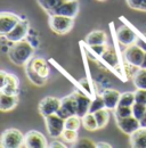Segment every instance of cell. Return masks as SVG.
I'll use <instances>...</instances> for the list:
<instances>
[{
	"label": "cell",
	"instance_id": "cell-27",
	"mask_svg": "<svg viewBox=\"0 0 146 148\" xmlns=\"http://www.w3.org/2000/svg\"><path fill=\"white\" fill-rule=\"evenodd\" d=\"M61 138H62V140H63L64 143H67V144L73 145V144L76 143V140L79 139V138H78V131H76V130L65 129L63 131Z\"/></svg>",
	"mask_w": 146,
	"mask_h": 148
},
{
	"label": "cell",
	"instance_id": "cell-10",
	"mask_svg": "<svg viewBox=\"0 0 146 148\" xmlns=\"http://www.w3.org/2000/svg\"><path fill=\"white\" fill-rule=\"evenodd\" d=\"M22 19L21 16H18L15 13L10 12H1L0 13V34L6 36L9 33Z\"/></svg>",
	"mask_w": 146,
	"mask_h": 148
},
{
	"label": "cell",
	"instance_id": "cell-12",
	"mask_svg": "<svg viewBox=\"0 0 146 148\" xmlns=\"http://www.w3.org/2000/svg\"><path fill=\"white\" fill-rule=\"evenodd\" d=\"M29 30H30V23H29V21L25 18H22L17 23V25L9 33H7L5 37L7 38L9 41H12V42L15 43V42L24 40L25 37L28 36V33H29Z\"/></svg>",
	"mask_w": 146,
	"mask_h": 148
},
{
	"label": "cell",
	"instance_id": "cell-30",
	"mask_svg": "<svg viewBox=\"0 0 146 148\" xmlns=\"http://www.w3.org/2000/svg\"><path fill=\"white\" fill-rule=\"evenodd\" d=\"M103 108H106L105 107V103H104V99L102 96H97L95 97L94 100H91V105H90V113H95V112L99 111V110H103Z\"/></svg>",
	"mask_w": 146,
	"mask_h": 148
},
{
	"label": "cell",
	"instance_id": "cell-16",
	"mask_svg": "<svg viewBox=\"0 0 146 148\" xmlns=\"http://www.w3.org/2000/svg\"><path fill=\"white\" fill-rule=\"evenodd\" d=\"M101 96L104 99L105 107L110 111H114L116 108V106L119 105L121 93L115 89H105L103 92L101 93Z\"/></svg>",
	"mask_w": 146,
	"mask_h": 148
},
{
	"label": "cell",
	"instance_id": "cell-28",
	"mask_svg": "<svg viewBox=\"0 0 146 148\" xmlns=\"http://www.w3.org/2000/svg\"><path fill=\"white\" fill-rule=\"evenodd\" d=\"M135 103H136L135 92L127 91V92L121 93V97H120V100H119V105H121V106H132Z\"/></svg>",
	"mask_w": 146,
	"mask_h": 148
},
{
	"label": "cell",
	"instance_id": "cell-5",
	"mask_svg": "<svg viewBox=\"0 0 146 148\" xmlns=\"http://www.w3.org/2000/svg\"><path fill=\"white\" fill-rule=\"evenodd\" d=\"M45 119V125L47 133L49 134V137L52 138H59L63 133V131L65 130V120L63 117H61L57 113L48 115Z\"/></svg>",
	"mask_w": 146,
	"mask_h": 148
},
{
	"label": "cell",
	"instance_id": "cell-4",
	"mask_svg": "<svg viewBox=\"0 0 146 148\" xmlns=\"http://www.w3.org/2000/svg\"><path fill=\"white\" fill-rule=\"evenodd\" d=\"M48 23H49V27L53 32L57 33V34H66L74 26V18L58 15V14H52V15H49Z\"/></svg>",
	"mask_w": 146,
	"mask_h": 148
},
{
	"label": "cell",
	"instance_id": "cell-11",
	"mask_svg": "<svg viewBox=\"0 0 146 148\" xmlns=\"http://www.w3.org/2000/svg\"><path fill=\"white\" fill-rule=\"evenodd\" d=\"M48 141L46 137L36 131V130H30L29 132L25 133V139H24V147L26 148H46L48 147Z\"/></svg>",
	"mask_w": 146,
	"mask_h": 148
},
{
	"label": "cell",
	"instance_id": "cell-13",
	"mask_svg": "<svg viewBox=\"0 0 146 148\" xmlns=\"http://www.w3.org/2000/svg\"><path fill=\"white\" fill-rule=\"evenodd\" d=\"M118 128L121 130L125 134L130 136L131 133H134L136 130H138L142 125L138 119H136L134 115L129 116L126 119H120V120H115Z\"/></svg>",
	"mask_w": 146,
	"mask_h": 148
},
{
	"label": "cell",
	"instance_id": "cell-21",
	"mask_svg": "<svg viewBox=\"0 0 146 148\" xmlns=\"http://www.w3.org/2000/svg\"><path fill=\"white\" fill-rule=\"evenodd\" d=\"M36 1H38L39 6L43 10H46L49 15L54 14L55 10L64 2V0H36Z\"/></svg>",
	"mask_w": 146,
	"mask_h": 148
},
{
	"label": "cell",
	"instance_id": "cell-18",
	"mask_svg": "<svg viewBox=\"0 0 146 148\" xmlns=\"http://www.w3.org/2000/svg\"><path fill=\"white\" fill-rule=\"evenodd\" d=\"M129 143L132 148H146V127H140L129 136Z\"/></svg>",
	"mask_w": 146,
	"mask_h": 148
},
{
	"label": "cell",
	"instance_id": "cell-38",
	"mask_svg": "<svg viewBox=\"0 0 146 148\" xmlns=\"http://www.w3.org/2000/svg\"><path fill=\"white\" fill-rule=\"evenodd\" d=\"M142 12H146V0L143 1V6H142V9H140Z\"/></svg>",
	"mask_w": 146,
	"mask_h": 148
},
{
	"label": "cell",
	"instance_id": "cell-24",
	"mask_svg": "<svg viewBox=\"0 0 146 148\" xmlns=\"http://www.w3.org/2000/svg\"><path fill=\"white\" fill-rule=\"evenodd\" d=\"M95 117L97 120V124H98V129H103L106 127V124L109 123L110 120V110L107 108H103L99 111L95 112Z\"/></svg>",
	"mask_w": 146,
	"mask_h": 148
},
{
	"label": "cell",
	"instance_id": "cell-14",
	"mask_svg": "<svg viewBox=\"0 0 146 148\" xmlns=\"http://www.w3.org/2000/svg\"><path fill=\"white\" fill-rule=\"evenodd\" d=\"M116 39L122 46L129 47L137 41V36L129 26L122 25L116 30Z\"/></svg>",
	"mask_w": 146,
	"mask_h": 148
},
{
	"label": "cell",
	"instance_id": "cell-2",
	"mask_svg": "<svg viewBox=\"0 0 146 148\" xmlns=\"http://www.w3.org/2000/svg\"><path fill=\"white\" fill-rule=\"evenodd\" d=\"M33 53H34L33 47L31 46V43L28 40L24 39V40L15 42L13 45V47L10 48V50L8 53V56L15 65L23 66V65H26L31 60Z\"/></svg>",
	"mask_w": 146,
	"mask_h": 148
},
{
	"label": "cell",
	"instance_id": "cell-41",
	"mask_svg": "<svg viewBox=\"0 0 146 148\" xmlns=\"http://www.w3.org/2000/svg\"><path fill=\"white\" fill-rule=\"evenodd\" d=\"M98 1H105V0H98Z\"/></svg>",
	"mask_w": 146,
	"mask_h": 148
},
{
	"label": "cell",
	"instance_id": "cell-1",
	"mask_svg": "<svg viewBox=\"0 0 146 148\" xmlns=\"http://www.w3.org/2000/svg\"><path fill=\"white\" fill-rule=\"evenodd\" d=\"M25 73L29 80L36 86H43L50 74V69L46 59L41 57H32L25 65Z\"/></svg>",
	"mask_w": 146,
	"mask_h": 148
},
{
	"label": "cell",
	"instance_id": "cell-6",
	"mask_svg": "<svg viewBox=\"0 0 146 148\" xmlns=\"http://www.w3.org/2000/svg\"><path fill=\"white\" fill-rule=\"evenodd\" d=\"M19 81L15 74L6 73L5 71L0 72V92L18 95Z\"/></svg>",
	"mask_w": 146,
	"mask_h": 148
},
{
	"label": "cell",
	"instance_id": "cell-19",
	"mask_svg": "<svg viewBox=\"0 0 146 148\" xmlns=\"http://www.w3.org/2000/svg\"><path fill=\"white\" fill-rule=\"evenodd\" d=\"M18 104V95L0 92V111L9 112L14 110Z\"/></svg>",
	"mask_w": 146,
	"mask_h": 148
},
{
	"label": "cell",
	"instance_id": "cell-31",
	"mask_svg": "<svg viewBox=\"0 0 146 148\" xmlns=\"http://www.w3.org/2000/svg\"><path fill=\"white\" fill-rule=\"evenodd\" d=\"M145 111H146V106L143 105V104L135 103V104L132 105V115H134L136 119H138V120H140V119L143 117Z\"/></svg>",
	"mask_w": 146,
	"mask_h": 148
},
{
	"label": "cell",
	"instance_id": "cell-22",
	"mask_svg": "<svg viewBox=\"0 0 146 148\" xmlns=\"http://www.w3.org/2000/svg\"><path fill=\"white\" fill-rule=\"evenodd\" d=\"M82 127L87 131H96L98 130V124H97V120L95 117L94 113H87L83 117H82Z\"/></svg>",
	"mask_w": 146,
	"mask_h": 148
},
{
	"label": "cell",
	"instance_id": "cell-17",
	"mask_svg": "<svg viewBox=\"0 0 146 148\" xmlns=\"http://www.w3.org/2000/svg\"><path fill=\"white\" fill-rule=\"evenodd\" d=\"M75 96H76V101H78V111H76V115L83 117L87 113H89L91 105V98L88 97L87 95H85L83 92L76 90L74 91Z\"/></svg>",
	"mask_w": 146,
	"mask_h": 148
},
{
	"label": "cell",
	"instance_id": "cell-15",
	"mask_svg": "<svg viewBox=\"0 0 146 148\" xmlns=\"http://www.w3.org/2000/svg\"><path fill=\"white\" fill-rule=\"evenodd\" d=\"M78 13H79V2H78V0H73V1H64L55 10L54 14H58V15H63V16L75 18Z\"/></svg>",
	"mask_w": 146,
	"mask_h": 148
},
{
	"label": "cell",
	"instance_id": "cell-9",
	"mask_svg": "<svg viewBox=\"0 0 146 148\" xmlns=\"http://www.w3.org/2000/svg\"><path fill=\"white\" fill-rule=\"evenodd\" d=\"M61 107V99L54 96H47L39 103V113L42 117L57 113Z\"/></svg>",
	"mask_w": 146,
	"mask_h": 148
},
{
	"label": "cell",
	"instance_id": "cell-8",
	"mask_svg": "<svg viewBox=\"0 0 146 148\" xmlns=\"http://www.w3.org/2000/svg\"><path fill=\"white\" fill-rule=\"evenodd\" d=\"M145 53L146 51L143 48H140L138 45L134 43L125 49L123 57H125V60L127 63L131 64V65H135L137 67H140L143 64L144 57H145Z\"/></svg>",
	"mask_w": 146,
	"mask_h": 148
},
{
	"label": "cell",
	"instance_id": "cell-25",
	"mask_svg": "<svg viewBox=\"0 0 146 148\" xmlns=\"http://www.w3.org/2000/svg\"><path fill=\"white\" fill-rule=\"evenodd\" d=\"M82 125V117L79 115H71L67 119H65V129L78 130Z\"/></svg>",
	"mask_w": 146,
	"mask_h": 148
},
{
	"label": "cell",
	"instance_id": "cell-3",
	"mask_svg": "<svg viewBox=\"0 0 146 148\" xmlns=\"http://www.w3.org/2000/svg\"><path fill=\"white\" fill-rule=\"evenodd\" d=\"M25 134H23L18 129L10 128L5 130L1 134L0 147L1 148H19L24 147Z\"/></svg>",
	"mask_w": 146,
	"mask_h": 148
},
{
	"label": "cell",
	"instance_id": "cell-33",
	"mask_svg": "<svg viewBox=\"0 0 146 148\" xmlns=\"http://www.w3.org/2000/svg\"><path fill=\"white\" fill-rule=\"evenodd\" d=\"M126 1H127L128 6H129L131 9L140 10V9H142L143 1H144V0H126Z\"/></svg>",
	"mask_w": 146,
	"mask_h": 148
},
{
	"label": "cell",
	"instance_id": "cell-34",
	"mask_svg": "<svg viewBox=\"0 0 146 148\" xmlns=\"http://www.w3.org/2000/svg\"><path fill=\"white\" fill-rule=\"evenodd\" d=\"M90 48L96 53V54H98L99 56H102L106 50H107L106 43H105V45H98V46H91Z\"/></svg>",
	"mask_w": 146,
	"mask_h": 148
},
{
	"label": "cell",
	"instance_id": "cell-20",
	"mask_svg": "<svg viewBox=\"0 0 146 148\" xmlns=\"http://www.w3.org/2000/svg\"><path fill=\"white\" fill-rule=\"evenodd\" d=\"M107 40V36L104 31L101 30H94L89 32L86 37V42L87 45L91 47V46H98V45H105Z\"/></svg>",
	"mask_w": 146,
	"mask_h": 148
},
{
	"label": "cell",
	"instance_id": "cell-32",
	"mask_svg": "<svg viewBox=\"0 0 146 148\" xmlns=\"http://www.w3.org/2000/svg\"><path fill=\"white\" fill-rule=\"evenodd\" d=\"M134 92H135V99H136V103L143 104V105H145L146 106V89L137 88Z\"/></svg>",
	"mask_w": 146,
	"mask_h": 148
},
{
	"label": "cell",
	"instance_id": "cell-35",
	"mask_svg": "<svg viewBox=\"0 0 146 148\" xmlns=\"http://www.w3.org/2000/svg\"><path fill=\"white\" fill-rule=\"evenodd\" d=\"M48 147L50 148H65V144H64V141L62 143V141H58V140H54V141H52L49 145H48Z\"/></svg>",
	"mask_w": 146,
	"mask_h": 148
},
{
	"label": "cell",
	"instance_id": "cell-40",
	"mask_svg": "<svg viewBox=\"0 0 146 148\" xmlns=\"http://www.w3.org/2000/svg\"><path fill=\"white\" fill-rule=\"evenodd\" d=\"M64 1H73V0H64Z\"/></svg>",
	"mask_w": 146,
	"mask_h": 148
},
{
	"label": "cell",
	"instance_id": "cell-37",
	"mask_svg": "<svg viewBox=\"0 0 146 148\" xmlns=\"http://www.w3.org/2000/svg\"><path fill=\"white\" fill-rule=\"evenodd\" d=\"M97 147H112V146L105 143H101V144H97Z\"/></svg>",
	"mask_w": 146,
	"mask_h": 148
},
{
	"label": "cell",
	"instance_id": "cell-29",
	"mask_svg": "<svg viewBox=\"0 0 146 148\" xmlns=\"http://www.w3.org/2000/svg\"><path fill=\"white\" fill-rule=\"evenodd\" d=\"M72 146L75 148H96L97 144L89 138H80L76 140V143L73 144Z\"/></svg>",
	"mask_w": 146,
	"mask_h": 148
},
{
	"label": "cell",
	"instance_id": "cell-23",
	"mask_svg": "<svg viewBox=\"0 0 146 148\" xmlns=\"http://www.w3.org/2000/svg\"><path fill=\"white\" fill-rule=\"evenodd\" d=\"M132 81H134V84L136 88L146 89V69L139 67L137 70V72L134 74Z\"/></svg>",
	"mask_w": 146,
	"mask_h": 148
},
{
	"label": "cell",
	"instance_id": "cell-39",
	"mask_svg": "<svg viewBox=\"0 0 146 148\" xmlns=\"http://www.w3.org/2000/svg\"><path fill=\"white\" fill-rule=\"evenodd\" d=\"M142 69H146V53H145V57H144V60H143V64L140 66Z\"/></svg>",
	"mask_w": 146,
	"mask_h": 148
},
{
	"label": "cell",
	"instance_id": "cell-36",
	"mask_svg": "<svg viewBox=\"0 0 146 148\" xmlns=\"http://www.w3.org/2000/svg\"><path fill=\"white\" fill-rule=\"evenodd\" d=\"M139 122H140V125L142 127H146V111L144 113V115H143V117L139 120Z\"/></svg>",
	"mask_w": 146,
	"mask_h": 148
},
{
	"label": "cell",
	"instance_id": "cell-26",
	"mask_svg": "<svg viewBox=\"0 0 146 148\" xmlns=\"http://www.w3.org/2000/svg\"><path fill=\"white\" fill-rule=\"evenodd\" d=\"M114 116H115V120L126 119V117H129V116H132V106L118 105L116 108L114 110Z\"/></svg>",
	"mask_w": 146,
	"mask_h": 148
},
{
	"label": "cell",
	"instance_id": "cell-7",
	"mask_svg": "<svg viewBox=\"0 0 146 148\" xmlns=\"http://www.w3.org/2000/svg\"><path fill=\"white\" fill-rule=\"evenodd\" d=\"M76 111H78V101H76L75 92L70 93L66 97L61 99V107L57 112V114L65 120L71 115H75Z\"/></svg>",
	"mask_w": 146,
	"mask_h": 148
}]
</instances>
